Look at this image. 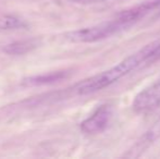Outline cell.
Returning a JSON list of instances; mask_svg holds the SVG:
<instances>
[{"label": "cell", "mask_w": 160, "mask_h": 159, "mask_svg": "<svg viewBox=\"0 0 160 159\" xmlns=\"http://www.w3.org/2000/svg\"><path fill=\"white\" fill-rule=\"evenodd\" d=\"M159 59L160 40H155L145 45L143 48L135 51L132 55L128 56L117 66L80 83L76 87V93L78 95H89V94L99 92L106 87H109L117 81L136 70L142 64L149 61H156Z\"/></svg>", "instance_id": "6da1fadb"}, {"label": "cell", "mask_w": 160, "mask_h": 159, "mask_svg": "<svg viewBox=\"0 0 160 159\" xmlns=\"http://www.w3.org/2000/svg\"><path fill=\"white\" fill-rule=\"evenodd\" d=\"M127 28H128L127 24L116 17L111 21L102 22L89 27L72 31L67 33L64 36L69 42H96L117 35L121 31Z\"/></svg>", "instance_id": "7a4b0ae2"}, {"label": "cell", "mask_w": 160, "mask_h": 159, "mask_svg": "<svg viewBox=\"0 0 160 159\" xmlns=\"http://www.w3.org/2000/svg\"><path fill=\"white\" fill-rule=\"evenodd\" d=\"M160 106V80L142 89L133 100V110L136 113H146Z\"/></svg>", "instance_id": "3957f363"}, {"label": "cell", "mask_w": 160, "mask_h": 159, "mask_svg": "<svg viewBox=\"0 0 160 159\" xmlns=\"http://www.w3.org/2000/svg\"><path fill=\"white\" fill-rule=\"evenodd\" d=\"M113 110L108 104L101 105L81 123V130L86 134H96L105 131L112 119Z\"/></svg>", "instance_id": "277c9868"}, {"label": "cell", "mask_w": 160, "mask_h": 159, "mask_svg": "<svg viewBox=\"0 0 160 159\" xmlns=\"http://www.w3.org/2000/svg\"><path fill=\"white\" fill-rule=\"evenodd\" d=\"M69 77L68 71H56V72L45 73V74L34 75L23 80V84L26 86H42V85L55 84L61 82Z\"/></svg>", "instance_id": "5b68a950"}, {"label": "cell", "mask_w": 160, "mask_h": 159, "mask_svg": "<svg viewBox=\"0 0 160 159\" xmlns=\"http://www.w3.org/2000/svg\"><path fill=\"white\" fill-rule=\"evenodd\" d=\"M158 138H160V118H158L156 122L149 127V130L142 136L141 141H138V142L135 144L134 148L131 151L132 152V155H130V156L134 157L136 152H138V155H139V154L143 153L149 145H152L154 142H156Z\"/></svg>", "instance_id": "8992f818"}, {"label": "cell", "mask_w": 160, "mask_h": 159, "mask_svg": "<svg viewBox=\"0 0 160 159\" xmlns=\"http://www.w3.org/2000/svg\"><path fill=\"white\" fill-rule=\"evenodd\" d=\"M40 45V40L37 38H31L25 40H18L3 47V51L7 55L11 56H22L30 51L36 49Z\"/></svg>", "instance_id": "52a82bcc"}, {"label": "cell", "mask_w": 160, "mask_h": 159, "mask_svg": "<svg viewBox=\"0 0 160 159\" xmlns=\"http://www.w3.org/2000/svg\"><path fill=\"white\" fill-rule=\"evenodd\" d=\"M25 26V23L21 19L13 15H4L0 17V31L17 30Z\"/></svg>", "instance_id": "ba28073f"}, {"label": "cell", "mask_w": 160, "mask_h": 159, "mask_svg": "<svg viewBox=\"0 0 160 159\" xmlns=\"http://www.w3.org/2000/svg\"><path fill=\"white\" fill-rule=\"evenodd\" d=\"M73 2H76V3H83V4H88V3H95V2H98L100 0H71Z\"/></svg>", "instance_id": "9c48e42d"}]
</instances>
